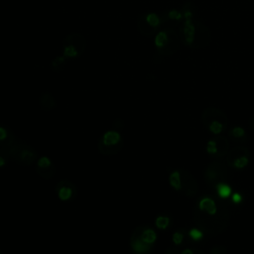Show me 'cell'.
<instances>
[{
  "instance_id": "cell-28",
  "label": "cell",
  "mask_w": 254,
  "mask_h": 254,
  "mask_svg": "<svg viewBox=\"0 0 254 254\" xmlns=\"http://www.w3.org/2000/svg\"><path fill=\"white\" fill-rule=\"evenodd\" d=\"M181 254H205L202 250L196 248H187L181 252Z\"/></svg>"
},
{
  "instance_id": "cell-33",
  "label": "cell",
  "mask_w": 254,
  "mask_h": 254,
  "mask_svg": "<svg viewBox=\"0 0 254 254\" xmlns=\"http://www.w3.org/2000/svg\"><path fill=\"white\" fill-rule=\"evenodd\" d=\"M0 254H3V253H2V251H1V250H0Z\"/></svg>"
},
{
  "instance_id": "cell-32",
  "label": "cell",
  "mask_w": 254,
  "mask_h": 254,
  "mask_svg": "<svg viewBox=\"0 0 254 254\" xmlns=\"http://www.w3.org/2000/svg\"><path fill=\"white\" fill-rule=\"evenodd\" d=\"M232 200H233L234 202H239V201H240V196H239L238 194H235V195L232 196Z\"/></svg>"
},
{
  "instance_id": "cell-15",
  "label": "cell",
  "mask_w": 254,
  "mask_h": 254,
  "mask_svg": "<svg viewBox=\"0 0 254 254\" xmlns=\"http://www.w3.org/2000/svg\"><path fill=\"white\" fill-rule=\"evenodd\" d=\"M131 235L139 238L140 240H142L150 245H153L157 238L156 232L151 227L146 226V225H141V226L136 227Z\"/></svg>"
},
{
  "instance_id": "cell-14",
  "label": "cell",
  "mask_w": 254,
  "mask_h": 254,
  "mask_svg": "<svg viewBox=\"0 0 254 254\" xmlns=\"http://www.w3.org/2000/svg\"><path fill=\"white\" fill-rule=\"evenodd\" d=\"M35 169H36L37 174L46 180L52 178L56 173V167H55L53 161L48 157L39 158L36 161Z\"/></svg>"
},
{
  "instance_id": "cell-26",
  "label": "cell",
  "mask_w": 254,
  "mask_h": 254,
  "mask_svg": "<svg viewBox=\"0 0 254 254\" xmlns=\"http://www.w3.org/2000/svg\"><path fill=\"white\" fill-rule=\"evenodd\" d=\"M227 249L225 246H215L210 250V254H226Z\"/></svg>"
},
{
  "instance_id": "cell-6",
  "label": "cell",
  "mask_w": 254,
  "mask_h": 254,
  "mask_svg": "<svg viewBox=\"0 0 254 254\" xmlns=\"http://www.w3.org/2000/svg\"><path fill=\"white\" fill-rule=\"evenodd\" d=\"M86 48L85 37L77 32L68 34L63 41V53L67 59L80 57Z\"/></svg>"
},
{
  "instance_id": "cell-29",
  "label": "cell",
  "mask_w": 254,
  "mask_h": 254,
  "mask_svg": "<svg viewBox=\"0 0 254 254\" xmlns=\"http://www.w3.org/2000/svg\"><path fill=\"white\" fill-rule=\"evenodd\" d=\"M183 236H184L183 233H181L179 231L175 232L173 235V241L175 242V244H181V242L183 240Z\"/></svg>"
},
{
  "instance_id": "cell-20",
  "label": "cell",
  "mask_w": 254,
  "mask_h": 254,
  "mask_svg": "<svg viewBox=\"0 0 254 254\" xmlns=\"http://www.w3.org/2000/svg\"><path fill=\"white\" fill-rule=\"evenodd\" d=\"M66 63H67V58L66 57H64V55L63 56H57L52 60L50 67L54 72H60L65 67Z\"/></svg>"
},
{
  "instance_id": "cell-12",
  "label": "cell",
  "mask_w": 254,
  "mask_h": 254,
  "mask_svg": "<svg viewBox=\"0 0 254 254\" xmlns=\"http://www.w3.org/2000/svg\"><path fill=\"white\" fill-rule=\"evenodd\" d=\"M229 149V140L222 135H218L210 139L206 144L207 154L215 159H221L225 157Z\"/></svg>"
},
{
  "instance_id": "cell-17",
  "label": "cell",
  "mask_w": 254,
  "mask_h": 254,
  "mask_svg": "<svg viewBox=\"0 0 254 254\" xmlns=\"http://www.w3.org/2000/svg\"><path fill=\"white\" fill-rule=\"evenodd\" d=\"M130 247L133 254H150L152 251L153 245L147 244L146 242L140 240L139 238L131 235Z\"/></svg>"
},
{
  "instance_id": "cell-31",
  "label": "cell",
  "mask_w": 254,
  "mask_h": 254,
  "mask_svg": "<svg viewBox=\"0 0 254 254\" xmlns=\"http://www.w3.org/2000/svg\"><path fill=\"white\" fill-rule=\"evenodd\" d=\"M248 127L250 128V130H252L254 132V114L251 115L248 120Z\"/></svg>"
},
{
  "instance_id": "cell-7",
  "label": "cell",
  "mask_w": 254,
  "mask_h": 254,
  "mask_svg": "<svg viewBox=\"0 0 254 254\" xmlns=\"http://www.w3.org/2000/svg\"><path fill=\"white\" fill-rule=\"evenodd\" d=\"M228 176L227 166L224 162L220 161L219 159H216L212 162H210L205 170H204V178L205 181L210 186H217L224 181H226Z\"/></svg>"
},
{
  "instance_id": "cell-18",
  "label": "cell",
  "mask_w": 254,
  "mask_h": 254,
  "mask_svg": "<svg viewBox=\"0 0 254 254\" xmlns=\"http://www.w3.org/2000/svg\"><path fill=\"white\" fill-rule=\"evenodd\" d=\"M18 137L14 132L5 124L0 123V147H9L13 144Z\"/></svg>"
},
{
  "instance_id": "cell-16",
  "label": "cell",
  "mask_w": 254,
  "mask_h": 254,
  "mask_svg": "<svg viewBox=\"0 0 254 254\" xmlns=\"http://www.w3.org/2000/svg\"><path fill=\"white\" fill-rule=\"evenodd\" d=\"M195 19H188L184 20L182 26H181V34H182V39L185 45L187 46H191L193 42V37H194V25Z\"/></svg>"
},
{
  "instance_id": "cell-11",
  "label": "cell",
  "mask_w": 254,
  "mask_h": 254,
  "mask_svg": "<svg viewBox=\"0 0 254 254\" xmlns=\"http://www.w3.org/2000/svg\"><path fill=\"white\" fill-rule=\"evenodd\" d=\"M194 25H195L194 37H193V42L190 48L203 49L208 47L212 40V34L210 29L206 24H204L203 22L197 19H195Z\"/></svg>"
},
{
  "instance_id": "cell-8",
  "label": "cell",
  "mask_w": 254,
  "mask_h": 254,
  "mask_svg": "<svg viewBox=\"0 0 254 254\" xmlns=\"http://www.w3.org/2000/svg\"><path fill=\"white\" fill-rule=\"evenodd\" d=\"M162 23V19L156 13H143L138 17L137 29L140 34L146 37L155 35Z\"/></svg>"
},
{
  "instance_id": "cell-2",
  "label": "cell",
  "mask_w": 254,
  "mask_h": 254,
  "mask_svg": "<svg viewBox=\"0 0 254 254\" xmlns=\"http://www.w3.org/2000/svg\"><path fill=\"white\" fill-rule=\"evenodd\" d=\"M201 121L203 126L215 135H219L225 131L228 126V117L226 113L217 107L205 108L201 114Z\"/></svg>"
},
{
  "instance_id": "cell-19",
  "label": "cell",
  "mask_w": 254,
  "mask_h": 254,
  "mask_svg": "<svg viewBox=\"0 0 254 254\" xmlns=\"http://www.w3.org/2000/svg\"><path fill=\"white\" fill-rule=\"evenodd\" d=\"M39 106L43 111H51L56 107V100L49 92H43L39 97Z\"/></svg>"
},
{
  "instance_id": "cell-10",
  "label": "cell",
  "mask_w": 254,
  "mask_h": 254,
  "mask_svg": "<svg viewBox=\"0 0 254 254\" xmlns=\"http://www.w3.org/2000/svg\"><path fill=\"white\" fill-rule=\"evenodd\" d=\"M225 157L228 166L235 169H243L249 163L250 152L247 147L235 146L229 149Z\"/></svg>"
},
{
  "instance_id": "cell-9",
  "label": "cell",
  "mask_w": 254,
  "mask_h": 254,
  "mask_svg": "<svg viewBox=\"0 0 254 254\" xmlns=\"http://www.w3.org/2000/svg\"><path fill=\"white\" fill-rule=\"evenodd\" d=\"M179 175V185L178 190L179 191H182L184 195L188 197H193L198 192V183L195 179V177L185 169L178 170Z\"/></svg>"
},
{
  "instance_id": "cell-3",
  "label": "cell",
  "mask_w": 254,
  "mask_h": 254,
  "mask_svg": "<svg viewBox=\"0 0 254 254\" xmlns=\"http://www.w3.org/2000/svg\"><path fill=\"white\" fill-rule=\"evenodd\" d=\"M5 148L8 151L10 160L19 165L30 166L38 160V154L36 150L19 138H17V140L9 147Z\"/></svg>"
},
{
  "instance_id": "cell-22",
  "label": "cell",
  "mask_w": 254,
  "mask_h": 254,
  "mask_svg": "<svg viewBox=\"0 0 254 254\" xmlns=\"http://www.w3.org/2000/svg\"><path fill=\"white\" fill-rule=\"evenodd\" d=\"M182 18H183L182 12H180L178 10H175V9L167 11V13L164 16V20L168 19V20H172V21H177V20H180ZM164 20H162V21H164Z\"/></svg>"
},
{
  "instance_id": "cell-25",
  "label": "cell",
  "mask_w": 254,
  "mask_h": 254,
  "mask_svg": "<svg viewBox=\"0 0 254 254\" xmlns=\"http://www.w3.org/2000/svg\"><path fill=\"white\" fill-rule=\"evenodd\" d=\"M10 160L8 151L5 147H0V168L6 165V163Z\"/></svg>"
},
{
  "instance_id": "cell-4",
  "label": "cell",
  "mask_w": 254,
  "mask_h": 254,
  "mask_svg": "<svg viewBox=\"0 0 254 254\" xmlns=\"http://www.w3.org/2000/svg\"><path fill=\"white\" fill-rule=\"evenodd\" d=\"M155 48L161 56H171L180 47V38L175 30L168 28L156 34Z\"/></svg>"
},
{
  "instance_id": "cell-27",
  "label": "cell",
  "mask_w": 254,
  "mask_h": 254,
  "mask_svg": "<svg viewBox=\"0 0 254 254\" xmlns=\"http://www.w3.org/2000/svg\"><path fill=\"white\" fill-rule=\"evenodd\" d=\"M190 236L193 239V240H198L201 236H202V232L198 229V228H193L190 231Z\"/></svg>"
},
{
  "instance_id": "cell-23",
  "label": "cell",
  "mask_w": 254,
  "mask_h": 254,
  "mask_svg": "<svg viewBox=\"0 0 254 254\" xmlns=\"http://www.w3.org/2000/svg\"><path fill=\"white\" fill-rule=\"evenodd\" d=\"M216 190H217V193L221 196V197H227L230 195L231 193V190L230 188L227 186V185H224L223 183L219 184L216 186Z\"/></svg>"
},
{
  "instance_id": "cell-24",
  "label": "cell",
  "mask_w": 254,
  "mask_h": 254,
  "mask_svg": "<svg viewBox=\"0 0 254 254\" xmlns=\"http://www.w3.org/2000/svg\"><path fill=\"white\" fill-rule=\"evenodd\" d=\"M169 223H170V218L168 216H158L156 218V221H155V224L158 228L160 229H165L169 226Z\"/></svg>"
},
{
  "instance_id": "cell-30",
  "label": "cell",
  "mask_w": 254,
  "mask_h": 254,
  "mask_svg": "<svg viewBox=\"0 0 254 254\" xmlns=\"http://www.w3.org/2000/svg\"><path fill=\"white\" fill-rule=\"evenodd\" d=\"M165 254H181L179 252V250L173 246L171 247H168L166 250H165Z\"/></svg>"
},
{
  "instance_id": "cell-13",
  "label": "cell",
  "mask_w": 254,
  "mask_h": 254,
  "mask_svg": "<svg viewBox=\"0 0 254 254\" xmlns=\"http://www.w3.org/2000/svg\"><path fill=\"white\" fill-rule=\"evenodd\" d=\"M55 190L59 199L64 202H70L77 196L76 186L68 180H62L58 182Z\"/></svg>"
},
{
  "instance_id": "cell-1",
  "label": "cell",
  "mask_w": 254,
  "mask_h": 254,
  "mask_svg": "<svg viewBox=\"0 0 254 254\" xmlns=\"http://www.w3.org/2000/svg\"><path fill=\"white\" fill-rule=\"evenodd\" d=\"M230 212L223 203H217L210 197H203L193 210L196 227L208 236L223 232L229 223Z\"/></svg>"
},
{
  "instance_id": "cell-21",
  "label": "cell",
  "mask_w": 254,
  "mask_h": 254,
  "mask_svg": "<svg viewBox=\"0 0 254 254\" xmlns=\"http://www.w3.org/2000/svg\"><path fill=\"white\" fill-rule=\"evenodd\" d=\"M229 136H230V138H232L234 140H241V139L246 138V133L242 127L236 126V127H233L229 131Z\"/></svg>"
},
{
  "instance_id": "cell-5",
  "label": "cell",
  "mask_w": 254,
  "mask_h": 254,
  "mask_svg": "<svg viewBox=\"0 0 254 254\" xmlns=\"http://www.w3.org/2000/svg\"><path fill=\"white\" fill-rule=\"evenodd\" d=\"M124 140L118 130L106 131L99 139L98 150L102 155H115L123 147Z\"/></svg>"
}]
</instances>
